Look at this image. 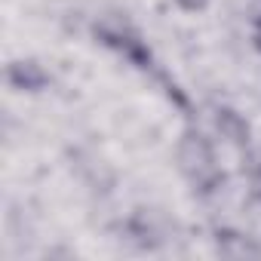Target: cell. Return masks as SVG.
I'll use <instances>...</instances> for the list:
<instances>
[{"label": "cell", "mask_w": 261, "mask_h": 261, "mask_svg": "<svg viewBox=\"0 0 261 261\" xmlns=\"http://www.w3.org/2000/svg\"><path fill=\"white\" fill-rule=\"evenodd\" d=\"M7 77H10V83L16 89H28V92H37V89H43L49 83L46 71L37 62H13L10 71H7Z\"/></svg>", "instance_id": "3957f363"}, {"label": "cell", "mask_w": 261, "mask_h": 261, "mask_svg": "<svg viewBox=\"0 0 261 261\" xmlns=\"http://www.w3.org/2000/svg\"><path fill=\"white\" fill-rule=\"evenodd\" d=\"M178 163L185 169V175L200 188V191H212L221 175L215 169V157H212V148L209 142L200 136V133H185L178 139Z\"/></svg>", "instance_id": "6da1fadb"}, {"label": "cell", "mask_w": 261, "mask_h": 261, "mask_svg": "<svg viewBox=\"0 0 261 261\" xmlns=\"http://www.w3.org/2000/svg\"><path fill=\"white\" fill-rule=\"evenodd\" d=\"M98 37H101L108 46L120 49L129 62H136L139 68H151V53H148V46H145L142 40H136L133 34H123V31H108V28H101V31H98Z\"/></svg>", "instance_id": "7a4b0ae2"}, {"label": "cell", "mask_w": 261, "mask_h": 261, "mask_svg": "<svg viewBox=\"0 0 261 261\" xmlns=\"http://www.w3.org/2000/svg\"><path fill=\"white\" fill-rule=\"evenodd\" d=\"M215 126H218V133H221L227 142H233V145H246V142H249V126H246V120H243L237 111H230V108H221V111H218Z\"/></svg>", "instance_id": "277c9868"}, {"label": "cell", "mask_w": 261, "mask_h": 261, "mask_svg": "<svg viewBox=\"0 0 261 261\" xmlns=\"http://www.w3.org/2000/svg\"><path fill=\"white\" fill-rule=\"evenodd\" d=\"M255 40H258V49H261V22H258V34H255Z\"/></svg>", "instance_id": "8992f818"}, {"label": "cell", "mask_w": 261, "mask_h": 261, "mask_svg": "<svg viewBox=\"0 0 261 261\" xmlns=\"http://www.w3.org/2000/svg\"><path fill=\"white\" fill-rule=\"evenodd\" d=\"M175 4H178L181 10H188V13H200V10H206L209 0H175Z\"/></svg>", "instance_id": "5b68a950"}]
</instances>
